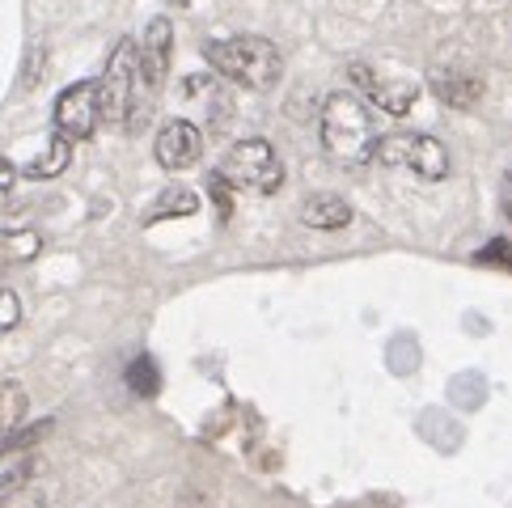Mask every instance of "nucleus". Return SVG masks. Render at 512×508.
Returning a JSON list of instances; mask_svg holds the SVG:
<instances>
[{
    "instance_id": "obj_8",
    "label": "nucleus",
    "mask_w": 512,
    "mask_h": 508,
    "mask_svg": "<svg viewBox=\"0 0 512 508\" xmlns=\"http://www.w3.org/2000/svg\"><path fill=\"white\" fill-rule=\"evenodd\" d=\"M51 123L64 140H89L98 132V81H72L64 94L56 98V111H51Z\"/></svg>"
},
{
    "instance_id": "obj_22",
    "label": "nucleus",
    "mask_w": 512,
    "mask_h": 508,
    "mask_svg": "<svg viewBox=\"0 0 512 508\" xmlns=\"http://www.w3.org/2000/svg\"><path fill=\"white\" fill-rule=\"evenodd\" d=\"M479 263H500L512 271V242H491L487 250H479Z\"/></svg>"
},
{
    "instance_id": "obj_5",
    "label": "nucleus",
    "mask_w": 512,
    "mask_h": 508,
    "mask_svg": "<svg viewBox=\"0 0 512 508\" xmlns=\"http://www.w3.org/2000/svg\"><path fill=\"white\" fill-rule=\"evenodd\" d=\"M216 174H221L233 191L271 195V191H280V183H284V161H280V153H276V144L271 140L250 136V140L233 144Z\"/></svg>"
},
{
    "instance_id": "obj_11",
    "label": "nucleus",
    "mask_w": 512,
    "mask_h": 508,
    "mask_svg": "<svg viewBox=\"0 0 512 508\" xmlns=\"http://www.w3.org/2000/svg\"><path fill=\"white\" fill-rule=\"evenodd\" d=\"M428 89L445 106H457V111H470V106H479L483 94H487V81L479 77L474 68H432L428 77Z\"/></svg>"
},
{
    "instance_id": "obj_1",
    "label": "nucleus",
    "mask_w": 512,
    "mask_h": 508,
    "mask_svg": "<svg viewBox=\"0 0 512 508\" xmlns=\"http://www.w3.org/2000/svg\"><path fill=\"white\" fill-rule=\"evenodd\" d=\"M318 136H322V153L339 161V166H364V161H373V149L381 140L373 127L369 102L352 94V89L326 94L322 115H318Z\"/></svg>"
},
{
    "instance_id": "obj_20",
    "label": "nucleus",
    "mask_w": 512,
    "mask_h": 508,
    "mask_svg": "<svg viewBox=\"0 0 512 508\" xmlns=\"http://www.w3.org/2000/svg\"><path fill=\"white\" fill-rule=\"evenodd\" d=\"M208 195H212V204L221 208V221H229V212H233V187L225 183L221 174H212V178H208Z\"/></svg>"
},
{
    "instance_id": "obj_23",
    "label": "nucleus",
    "mask_w": 512,
    "mask_h": 508,
    "mask_svg": "<svg viewBox=\"0 0 512 508\" xmlns=\"http://www.w3.org/2000/svg\"><path fill=\"white\" fill-rule=\"evenodd\" d=\"M500 204H504V216L512 221V174L504 178V191H500Z\"/></svg>"
},
{
    "instance_id": "obj_7",
    "label": "nucleus",
    "mask_w": 512,
    "mask_h": 508,
    "mask_svg": "<svg viewBox=\"0 0 512 508\" xmlns=\"http://www.w3.org/2000/svg\"><path fill=\"white\" fill-rule=\"evenodd\" d=\"M347 72H352V85L360 89V98H369L377 111H386V115H407L419 102V81L415 77H390V72L373 68L369 60H356Z\"/></svg>"
},
{
    "instance_id": "obj_18",
    "label": "nucleus",
    "mask_w": 512,
    "mask_h": 508,
    "mask_svg": "<svg viewBox=\"0 0 512 508\" xmlns=\"http://www.w3.org/2000/svg\"><path fill=\"white\" fill-rule=\"evenodd\" d=\"M127 386H132L136 398H153L161 390V373H157V360L153 356H136L127 365Z\"/></svg>"
},
{
    "instance_id": "obj_16",
    "label": "nucleus",
    "mask_w": 512,
    "mask_h": 508,
    "mask_svg": "<svg viewBox=\"0 0 512 508\" xmlns=\"http://www.w3.org/2000/svg\"><path fill=\"white\" fill-rule=\"evenodd\" d=\"M199 212V195L191 187H166L157 199L149 216H144V225H157V221H174V216H195Z\"/></svg>"
},
{
    "instance_id": "obj_21",
    "label": "nucleus",
    "mask_w": 512,
    "mask_h": 508,
    "mask_svg": "<svg viewBox=\"0 0 512 508\" xmlns=\"http://www.w3.org/2000/svg\"><path fill=\"white\" fill-rule=\"evenodd\" d=\"M13 187H17V170H13V161H9V157H0V212L9 208Z\"/></svg>"
},
{
    "instance_id": "obj_19",
    "label": "nucleus",
    "mask_w": 512,
    "mask_h": 508,
    "mask_svg": "<svg viewBox=\"0 0 512 508\" xmlns=\"http://www.w3.org/2000/svg\"><path fill=\"white\" fill-rule=\"evenodd\" d=\"M17 322H22V297L0 284V335H9Z\"/></svg>"
},
{
    "instance_id": "obj_15",
    "label": "nucleus",
    "mask_w": 512,
    "mask_h": 508,
    "mask_svg": "<svg viewBox=\"0 0 512 508\" xmlns=\"http://www.w3.org/2000/svg\"><path fill=\"white\" fill-rule=\"evenodd\" d=\"M68 161H72V140H64L60 132H51L47 144H43V153L34 157L22 174L34 178V183H43V178H60L68 170Z\"/></svg>"
},
{
    "instance_id": "obj_17",
    "label": "nucleus",
    "mask_w": 512,
    "mask_h": 508,
    "mask_svg": "<svg viewBox=\"0 0 512 508\" xmlns=\"http://www.w3.org/2000/svg\"><path fill=\"white\" fill-rule=\"evenodd\" d=\"M34 475V449H5L0 445V496L17 492Z\"/></svg>"
},
{
    "instance_id": "obj_2",
    "label": "nucleus",
    "mask_w": 512,
    "mask_h": 508,
    "mask_svg": "<svg viewBox=\"0 0 512 508\" xmlns=\"http://www.w3.org/2000/svg\"><path fill=\"white\" fill-rule=\"evenodd\" d=\"M204 60L216 68L221 81L254 89V94H263V89H271L284 77L280 47L271 39H263V34H233V39L204 43Z\"/></svg>"
},
{
    "instance_id": "obj_13",
    "label": "nucleus",
    "mask_w": 512,
    "mask_h": 508,
    "mask_svg": "<svg viewBox=\"0 0 512 508\" xmlns=\"http://www.w3.org/2000/svg\"><path fill=\"white\" fill-rule=\"evenodd\" d=\"M43 254V233L39 229H0V271L5 267H26Z\"/></svg>"
},
{
    "instance_id": "obj_10",
    "label": "nucleus",
    "mask_w": 512,
    "mask_h": 508,
    "mask_svg": "<svg viewBox=\"0 0 512 508\" xmlns=\"http://www.w3.org/2000/svg\"><path fill=\"white\" fill-rule=\"evenodd\" d=\"M182 102H195V111L204 115L208 132H225L233 119V98L216 72H195V77L182 81Z\"/></svg>"
},
{
    "instance_id": "obj_14",
    "label": "nucleus",
    "mask_w": 512,
    "mask_h": 508,
    "mask_svg": "<svg viewBox=\"0 0 512 508\" xmlns=\"http://www.w3.org/2000/svg\"><path fill=\"white\" fill-rule=\"evenodd\" d=\"M26 411H30L26 386H22V381H13V377H5V381H0V445H5L13 432L26 424Z\"/></svg>"
},
{
    "instance_id": "obj_4",
    "label": "nucleus",
    "mask_w": 512,
    "mask_h": 508,
    "mask_svg": "<svg viewBox=\"0 0 512 508\" xmlns=\"http://www.w3.org/2000/svg\"><path fill=\"white\" fill-rule=\"evenodd\" d=\"M373 161L386 170H402V174H415L424 183H441L449 178L453 161H449V149L436 136L428 132H394V136H381L377 149H373Z\"/></svg>"
},
{
    "instance_id": "obj_12",
    "label": "nucleus",
    "mask_w": 512,
    "mask_h": 508,
    "mask_svg": "<svg viewBox=\"0 0 512 508\" xmlns=\"http://www.w3.org/2000/svg\"><path fill=\"white\" fill-rule=\"evenodd\" d=\"M297 216H301V225H309V229L335 233V229L352 225V204H347L343 195H335V191H314V195L301 199Z\"/></svg>"
},
{
    "instance_id": "obj_24",
    "label": "nucleus",
    "mask_w": 512,
    "mask_h": 508,
    "mask_svg": "<svg viewBox=\"0 0 512 508\" xmlns=\"http://www.w3.org/2000/svg\"><path fill=\"white\" fill-rule=\"evenodd\" d=\"M170 5H187V0H170Z\"/></svg>"
},
{
    "instance_id": "obj_6",
    "label": "nucleus",
    "mask_w": 512,
    "mask_h": 508,
    "mask_svg": "<svg viewBox=\"0 0 512 508\" xmlns=\"http://www.w3.org/2000/svg\"><path fill=\"white\" fill-rule=\"evenodd\" d=\"M136 102V39H119L98 77V119L106 127H127Z\"/></svg>"
},
{
    "instance_id": "obj_3",
    "label": "nucleus",
    "mask_w": 512,
    "mask_h": 508,
    "mask_svg": "<svg viewBox=\"0 0 512 508\" xmlns=\"http://www.w3.org/2000/svg\"><path fill=\"white\" fill-rule=\"evenodd\" d=\"M170 60H174V26H170V17H153L144 26V39L136 43V102H132L127 127H140L144 115L153 111L157 94L166 89Z\"/></svg>"
},
{
    "instance_id": "obj_25",
    "label": "nucleus",
    "mask_w": 512,
    "mask_h": 508,
    "mask_svg": "<svg viewBox=\"0 0 512 508\" xmlns=\"http://www.w3.org/2000/svg\"><path fill=\"white\" fill-rule=\"evenodd\" d=\"M0 508H9V504H0Z\"/></svg>"
},
{
    "instance_id": "obj_9",
    "label": "nucleus",
    "mask_w": 512,
    "mask_h": 508,
    "mask_svg": "<svg viewBox=\"0 0 512 508\" xmlns=\"http://www.w3.org/2000/svg\"><path fill=\"white\" fill-rule=\"evenodd\" d=\"M153 157H157V166L170 170V174L191 170L195 161L204 157V127L191 123V119H170V123H161V132H157V140H153Z\"/></svg>"
}]
</instances>
